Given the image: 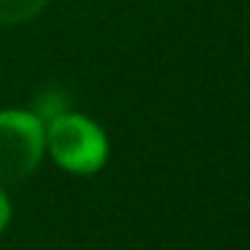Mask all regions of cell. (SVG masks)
<instances>
[{
    "mask_svg": "<svg viewBox=\"0 0 250 250\" xmlns=\"http://www.w3.org/2000/svg\"><path fill=\"white\" fill-rule=\"evenodd\" d=\"M46 143L60 167L76 175H92L108 159V140L94 121L78 113H62L49 121Z\"/></svg>",
    "mask_w": 250,
    "mask_h": 250,
    "instance_id": "cell-1",
    "label": "cell"
},
{
    "mask_svg": "<svg viewBox=\"0 0 250 250\" xmlns=\"http://www.w3.org/2000/svg\"><path fill=\"white\" fill-rule=\"evenodd\" d=\"M46 148V126L27 110L0 113V186L19 183L38 167Z\"/></svg>",
    "mask_w": 250,
    "mask_h": 250,
    "instance_id": "cell-2",
    "label": "cell"
},
{
    "mask_svg": "<svg viewBox=\"0 0 250 250\" xmlns=\"http://www.w3.org/2000/svg\"><path fill=\"white\" fill-rule=\"evenodd\" d=\"M49 0H0V24H19L38 17Z\"/></svg>",
    "mask_w": 250,
    "mask_h": 250,
    "instance_id": "cell-3",
    "label": "cell"
},
{
    "mask_svg": "<svg viewBox=\"0 0 250 250\" xmlns=\"http://www.w3.org/2000/svg\"><path fill=\"white\" fill-rule=\"evenodd\" d=\"M67 113V97L65 92H60V89H49V92H43L38 97V103H35V116H38L41 121H51L57 119V116Z\"/></svg>",
    "mask_w": 250,
    "mask_h": 250,
    "instance_id": "cell-4",
    "label": "cell"
},
{
    "mask_svg": "<svg viewBox=\"0 0 250 250\" xmlns=\"http://www.w3.org/2000/svg\"><path fill=\"white\" fill-rule=\"evenodd\" d=\"M8 218H11V205H8V196H6V191H3V186H0V231L6 229Z\"/></svg>",
    "mask_w": 250,
    "mask_h": 250,
    "instance_id": "cell-5",
    "label": "cell"
}]
</instances>
